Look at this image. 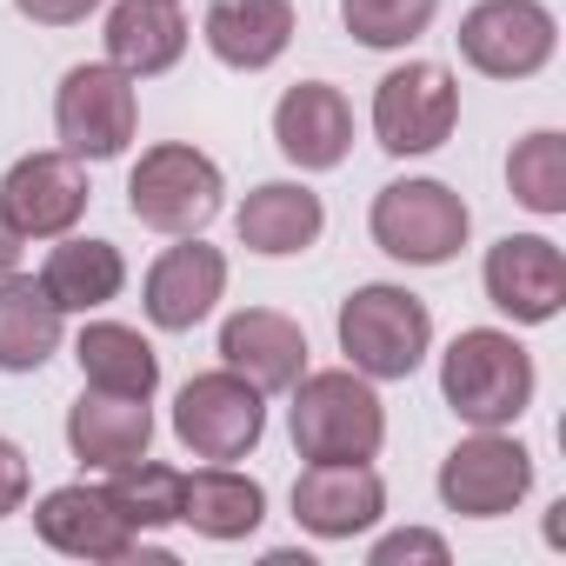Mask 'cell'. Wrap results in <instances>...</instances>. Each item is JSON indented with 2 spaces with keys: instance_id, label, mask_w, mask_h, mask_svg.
I'll list each match as a JSON object with an SVG mask.
<instances>
[{
  "instance_id": "obj_1",
  "label": "cell",
  "mask_w": 566,
  "mask_h": 566,
  "mask_svg": "<svg viewBox=\"0 0 566 566\" xmlns=\"http://www.w3.org/2000/svg\"><path fill=\"white\" fill-rule=\"evenodd\" d=\"M440 394L467 427H513L533 407V354L500 327H467L440 354Z\"/></svg>"
},
{
  "instance_id": "obj_2",
  "label": "cell",
  "mask_w": 566,
  "mask_h": 566,
  "mask_svg": "<svg viewBox=\"0 0 566 566\" xmlns=\"http://www.w3.org/2000/svg\"><path fill=\"white\" fill-rule=\"evenodd\" d=\"M287 394H294V447H301V460H374L380 453L387 407H380L367 374L327 367V374H301Z\"/></svg>"
},
{
  "instance_id": "obj_3",
  "label": "cell",
  "mask_w": 566,
  "mask_h": 566,
  "mask_svg": "<svg viewBox=\"0 0 566 566\" xmlns=\"http://www.w3.org/2000/svg\"><path fill=\"white\" fill-rule=\"evenodd\" d=\"M433 347V314L420 294L407 287H387V280H374V287H354L340 301V354L354 374L367 380H407Z\"/></svg>"
},
{
  "instance_id": "obj_4",
  "label": "cell",
  "mask_w": 566,
  "mask_h": 566,
  "mask_svg": "<svg viewBox=\"0 0 566 566\" xmlns=\"http://www.w3.org/2000/svg\"><path fill=\"white\" fill-rule=\"evenodd\" d=\"M220 193H227L220 167H213L200 147H187V140H160V147H147L140 167L127 174V213H134L140 227L167 233V240L200 233V227L220 213Z\"/></svg>"
},
{
  "instance_id": "obj_5",
  "label": "cell",
  "mask_w": 566,
  "mask_h": 566,
  "mask_svg": "<svg viewBox=\"0 0 566 566\" xmlns=\"http://www.w3.org/2000/svg\"><path fill=\"white\" fill-rule=\"evenodd\" d=\"M374 247L387 260H407V266H447L467 233H473V213L467 200L447 187V180H394L374 193Z\"/></svg>"
},
{
  "instance_id": "obj_6",
  "label": "cell",
  "mask_w": 566,
  "mask_h": 566,
  "mask_svg": "<svg viewBox=\"0 0 566 566\" xmlns=\"http://www.w3.org/2000/svg\"><path fill=\"white\" fill-rule=\"evenodd\" d=\"M140 127V101H134V81L114 67V61H81L61 74V94H54V134L74 160H114L127 154Z\"/></svg>"
},
{
  "instance_id": "obj_7",
  "label": "cell",
  "mask_w": 566,
  "mask_h": 566,
  "mask_svg": "<svg viewBox=\"0 0 566 566\" xmlns=\"http://www.w3.org/2000/svg\"><path fill=\"white\" fill-rule=\"evenodd\" d=\"M174 433L193 460H247L266 433V394L233 367L193 374L174 400Z\"/></svg>"
},
{
  "instance_id": "obj_8",
  "label": "cell",
  "mask_w": 566,
  "mask_h": 566,
  "mask_svg": "<svg viewBox=\"0 0 566 566\" xmlns=\"http://www.w3.org/2000/svg\"><path fill=\"white\" fill-rule=\"evenodd\" d=\"M453 120H460V87L433 61H407V67H394L374 87V134H380V147L394 160H413V154L447 147Z\"/></svg>"
},
{
  "instance_id": "obj_9",
  "label": "cell",
  "mask_w": 566,
  "mask_h": 566,
  "mask_svg": "<svg viewBox=\"0 0 566 566\" xmlns=\"http://www.w3.org/2000/svg\"><path fill=\"white\" fill-rule=\"evenodd\" d=\"M460 61L486 81H526L553 61L559 48V28L553 14L539 8V0H480V8H467L460 21Z\"/></svg>"
},
{
  "instance_id": "obj_10",
  "label": "cell",
  "mask_w": 566,
  "mask_h": 566,
  "mask_svg": "<svg viewBox=\"0 0 566 566\" xmlns=\"http://www.w3.org/2000/svg\"><path fill=\"white\" fill-rule=\"evenodd\" d=\"M533 486V453L520 440H506L500 427H480L473 440H460L447 460H440V500L447 513H467V520H500L526 500Z\"/></svg>"
},
{
  "instance_id": "obj_11",
  "label": "cell",
  "mask_w": 566,
  "mask_h": 566,
  "mask_svg": "<svg viewBox=\"0 0 566 566\" xmlns=\"http://www.w3.org/2000/svg\"><path fill=\"white\" fill-rule=\"evenodd\" d=\"M486 301L520 321V327H546L559 307H566V253L546 240V233H506L486 247Z\"/></svg>"
},
{
  "instance_id": "obj_12",
  "label": "cell",
  "mask_w": 566,
  "mask_h": 566,
  "mask_svg": "<svg viewBox=\"0 0 566 566\" xmlns=\"http://www.w3.org/2000/svg\"><path fill=\"white\" fill-rule=\"evenodd\" d=\"M0 213L21 227V240H61V233H74L81 213H87V174H81V160L67 147L14 160L8 180H0Z\"/></svg>"
},
{
  "instance_id": "obj_13",
  "label": "cell",
  "mask_w": 566,
  "mask_h": 566,
  "mask_svg": "<svg viewBox=\"0 0 566 566\" xmlns=\"http://www.w3.org/2000/svg\"><path fill=\"white\" fill-rule=\"evenodd\" d=\"M220 294H227V253L207 247L200 233H180V247H167V253L147 266V287H140L147 321L167 327V334L200 327V321L220 307Z\"/></svg>"
},
{
  "instance_id": "obj_14",
  "label": "cell",
  "mask_w": 566,
  "mask_h": 566,
  "mask_svg": "<svg viewBox=\"0 0 566 566\" xmlns=\"http://www.w3.org/2000/svg\"><path fill=\"white\" fill-rule=\"evenodd\" d=\"M387 513V486L367 460H307L294 480V520L314 539H354Z\"/></svg>"
},
{
  "instance_id": "obj_15",
  "label": "cell",
  "mask_w": 566,
  "mask_h": 566,
  "mask_svg": "<svg viewBox=\"0 0 566 566\" xmlns=\"http://www.w3.org/2000/svg\"><path fill=\"white\" fill-rule=\"evenodd\" d=\"M34 533L54 553H67V559H127L140 546V533L120 520L114 493L107 486H87V480L81 486H54L34 506Z\"/></svg>"
},
{
  "instance_id": "obj_16",
  "label": "cell",
  "mask_w": 566,
  "mask_h": 566,
  "mask_svg": "<svg viewBox=\"0 0 566 566\" xmlns=\"http://www.w3.org/2000/svg\"><path fill=\"white\" fill-rule=\"evenodd\" d=\"M273 140H280V154H287L294 167H307V174L340 167L347 147H354V107H347V94L327 87V81L287 87L280 107H273Z\"/></svg>"
},
{
  "instance_id": "obj_17",
  "label": "cell",
  "mask_w": 566,
  "mask_h": 566,
  "mask_svg": "<svg viewBox=\"0 0 566 566\" xmlns=\"http://www.w3.org/2000/svg\"><path fill=\"white\" fill-rule=\"evenodd\" d=\"M220 360L240 380H253L260 394H287L307 374V334L273 307H240L220 327Z\"/></svg>"
},
{
  "instance_id": "obj_18",
  "label": "cell",
  "mask_w": 566,
  "mask_h": 566,
  "mask_svg": "<svg viewBox=\"0 0 566 566\" xmlns=\"http://www.w3.org/2000/svg\"><path fill=\"white\" fill-rule=\"evenodd\" d=\"M321 227H327V207H321V193L301 187V180H266V187H253V193L240 200V213H233L240 247H247V253H266V260L307 253V247L321 240Z\"/></svg>"
},
{
  "instance_id": "obj_19",
  "label": "cell",
  "mask_w": 566,
  "mask_h": 566,
  "mask_svg": "<svg viewBox=\"0 0 566 566\" xmlns=\"http://www.w3.org/2000/svg\"><path fill=\"white\" fill-rule=\"evenodd\" d=\"M67 447H74L81 467H101V473L134 467V460L154 447V413H147V400L87 387V394L67 407Z\"/></svg>"
},
{
  "instance_id": "obj_20",
  "label": "cell",
  "mask_w": 566,
  "mask_h": 566,
  "mask_svg": "<svg viewBox=\"0 0 566 566\" xmlns=\"http://www.w3.org/2000/svg\"><path fill=\"white\" fill-rule=\"evenodd\" d=\"M207 48L233 74H260L294 41V0H213L207 8Z\"/></svg>"
},
{
  "instance_id": "obj_21",
  "label": "cell",
  "mask_w": 566,
  "mask_h": 566,
  "mask_svg": "<svg viewBox=\"0 0 566 566\" xmlns=\"http://www.w3.org/2000/svg\"><path fill=\"white\" fill-rule=\"evenodd\" d=\"M187 54V21L174 0H120L107 14V61L127 81H154Z\"/></svg>"
},
{
  "instance_id": "obj_22",
  "label": "cell",
  "mask_w": 566,
  "mask_h": 566,
  "mask_svg": "<svg viewBox=\"0 0 566 566\" xmlns=\"http://www.w3.org/2000/svg\"><path fill=\"white\" fill-rule=\"evenodd\" d=\"M41 287L61 314H94L107 301H120L127 287V260L114 240H81V233H61V247L48 253L41 266Z\"/></svg>"
},
{
  "instance_id": "obj_23",
  "label": "cell",
  "mask_w": 566,
  "mask_h": 566,
  "mask_svg": "<svg viewBox=\"0 0 566 566\" xmlns=\"http://www.w3.org/2000/svg\"><path fill=\"white\" fill-rule=\"evenodd\" d=\"M61 354V307L41 280L8 273L0 280V374H41Z\"/></svg>"
},
{
  "instance_id": "obj_24",
  "label": "cell",
  "mask_w": 566,
  "mask_h": 566,
  "mask_svg": "<svg viewBox=\"0 0 566 566\" xmlns=\"http://www.w3.org/2000/svg\"><path fill=\"white\" fill-rule=\"evenodd\" d=\"M74 360H81V380L101 387V394L154 400V387H160V354L140 340V327H120V321H94V327H81Z\"/></svg>"
},
{
  "instance_id": "obj_25",
  "label": "cell",
  "mask_w": 566,
  "mask_h": 566,
  "mask_svg": "<svg viewBox=\"0 0 566 566\" xmlns=\"http://www.w3.org/2000/svg\"><path fill=\"white\" fill-rule=\"evenodd\" d=\"M180 520L207 539H247L266 520V493H260V480L213 460L207 473H180Z\"/></svg>"
},
{
  "instance_id": "obj_26",
  "label": "cell",
  "mask_w": 566,
  "mask_h": 566,
  "mask_svg": "<svg viewBox=\"0 0 566 566\" xmlns=\"http://www.w3.org/2000/svg\"><path fill=\"white\" fill-rule=\"evenodd\" d=\"M506 187L520 207L533 213H566V140L553 127L526 134L513 154H506Z\"/></svg>"
},
{
  "instance_id": "obj_27",
  "label": "cell",
  "mask_w": 566,
  "mask_h": 566,
  "mask_svg": "<svg viewBox=\"0 0 566 566\" xmlns=\"http://www.w3.org/2000/svg\"><path fill=\"white\" fill-rule=\"evenodd\" d=\"M107 493H114V506H120V520L134 533H154V526H174L180 520V473L160 467V460H147V453L134 467H114Z\"/></svg>"
},
{
  "instance_id": "obj_28",
  "label": "cell",
  "mask_w": 566,
  "mask_h": 566,
  "mask_svg": "<svg viewBox=\"0 0 566 566\" xmlns=\"http://www.w3.org/2000/svg\"><path fill=\"white\" fill-rule=\"evenodd\" d=\"M440 14V0H340V21L360 48H413Z\"/></svg>"
},
{
  "instance_id": "obj_29",
  "label": "cell",
  "mask_w": 566,
  "mask_h": 566,
  "mask_svg": "<svg viewBox=\"0 0 566 566\" xmlns=\"http://www.w3.org/2000/svg\"><path fill=\"white\" fill-rule=\"evenodd\" d=\"M400 559L447 566V539H440V533H420V526H407V533H387V539L374 546V566H400Z\"/></svg>"
},
{
  "instance_id": "obj_30",
  "label": "cell",
  "mask_w": 566,
  "mask_h": 566,
  "mask_svg": "<svg viewBox=\"0 0 566 566\" xmlns=\"http://www.w3.org/2000/svg\"><path fill=\"white\" fill-rule=\"evenodd\" d=\"M21 500H28V453L0 433V520L21 513Z\"/></svg>"
},
{
  "instance_id": "obj_31",
  "label": "cell",
  "mask_w": 566,
  "mask_h": 566,
  "mask_svg": "<svg viewBox=\"0 0 566 566\" xmlns=\"http://www.w3.org/2000/svg\"><path fill=\"white\" fill-rule=\"evenodd\" d=\"M14 8L34 21V28H74V21H87L101 0H14Z\"/></svg>"
},
{
  "instance_id": "obj_32",
  "label": "cell",
  "mask_w": 566,
  "mask_h": 566,
  "mask_svg": "<svg viewBox=\"0 0 566 566\" xmlns=\"http://www.w3.org/2000/svg\"><path fill=\"white\" fill-rule=\"evenodd\" d=\"M21 247H28V240H21V227H14L8 213H0V280H8V273L21 266Z\"/></svg>"
}]
</instances>
